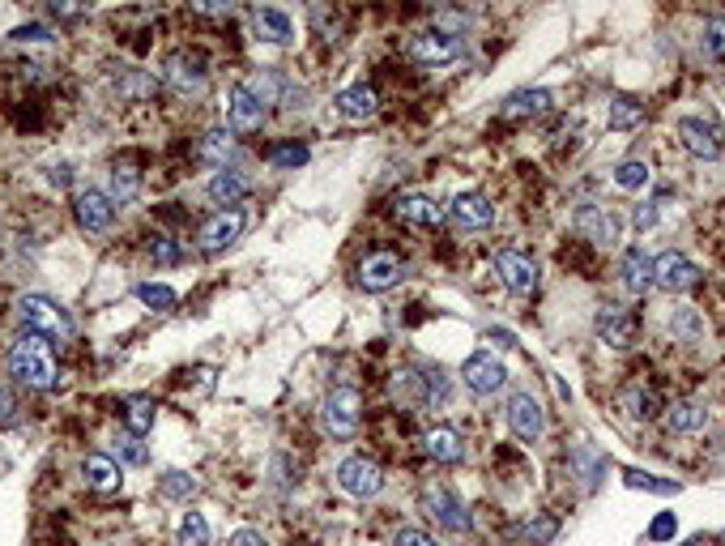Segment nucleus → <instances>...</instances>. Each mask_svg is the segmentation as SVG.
Returning <instances> with one entry per match:
<instances>
[{
    "label": "nucleus",
    "instance_id": "16",
    "mask_svg": "<svg viewBox=\"0 0 725 546\" xmlns=\"http://www.w3.org/2000/svg\"><path fill=\"white\" fill-rule=\"evenodd\" d=\"M423 504H427L431 517L448 529V534H465V529H470V512H465V504L457 500V491L431 487V491L423 495Z\"/></svg>",
    "mask_w": 725,
    "mask_h": 546
},
{
    "label": "nucleus",
    "instance_id": "26",
    "mask_svg": "<svg viewBox=\"0 0 725 546\" xmlns=\"http://www.w3.org/2000/svg\"><path fill=\"white\" fill-rule=\"evenodd\" d=\"M248 192H252V180L235 167H222L214 180H209V197H214L218 205H235L239 197H248Z\"/></svg>",
    "mask_w": 725,
    "mask_h": 546
},
{
    "label": "nucleus",
    "instance_id": "46",
    "mask_svg": "<svg viewBox=\"0 0 725 546\" xmlns=\"http://www.w3.org/2000/svg\"><path fill=\"white\" fill-rule=\"evenodd\" d=\"M674 329L687 333V337H696V333H700V320L691 316V308H679V316H674Z\"/></svg>",
    "mask_w": 725,
    "mask_h": 546
},
{
    "label": "nucleus",
    "instance_id": "7",
    "mask_svg": "<svg viewBox=\"0 0 725 546\" xmlns=\"http://www.w3.org/2000/svg\"><path fill=\"white\" fill-rule=\"evenodd\" d=\"M576 231L598 248H615L623 239V218L615 210H606V205H580L576 210Z\"/></svg>",
    "mask_w": 725,
    "mask_h": 546
},
{
    "label": "nucleus",
    "instance_id": "49",
    "mask_svg": "<svg viewBox=\"0 0 725 546\" xmlns=\"http://www.w3.org/2000/svg\"><path fill=\"white\" fill-rule=\"evenodd\" d=\"M13 410H18V406H13V397H9L5 389H0V427H9V423H13Z\"/></svg>",
    "mask_w": 725,
    "mask_h": 546
},
{
    "label": "nucleus",
    "instance_id": "31",
    "mask_svg": "<svg viewBox=\"0 0 725 546\" xmlns=\"http://www.w3.org/2000/svg\"><path fill=\"white\" fill-rule=\"evenodd\" d=\"M623 483L632 491H649V495H679L683 487L674 483V478H657L649 470H623Z\"/></svg>",
    "mask_w": 725,
    "mask_h": 546
},
{
    "label": "nucleus",
    "instance_id": "17",
    "mask_svg": "<svg viewBox=\"0 0 725 546\" xmlns=\"http://www.w3.org/2000/svg\"><path fill=\"white\" fill-rule=\"evenodd\" d=\"M495 273H499V282H504L512 295H529L538 286V265L529 261V256H521V252H499L495 256Z\"/></svg>",
    "mask_w": 725,
    "mask_h": 546
},
{
    "label": "nucleus",
    "instance_id": "33",
    "mask_svg": "<svg viewBox=\"0 0 725 546\" xmlns=\"http://www.w3.org/2000/svg\"><path fill=\"white\" fill-rule=\"evenodd\" d=\"M623 410L632 414L636 423H649L657 414V401H653V393L644 389V384H627V389H623Z\"/></svg>",
    "mask_w": 725,
    "mask_h": 546
},
{
    "label": "nucleus",
    "instance_id": "28",
    "mask_svg": "<svg viewBox=\"0 0 725 546\" xmlns=\"http://www.w3.org/2000/svg\"><path fill=\"white\" fill-rule=\"evenodd\" d=\"M551 103H555V94L551 90H517V94H508L504 99V116H512V120H521V116H542V111H551Z\"/></svg>",
    "mask_w": 725,
    "mask_h": 546
},
{
    "label": "nucleus",
    "instance_id": "10",
    "mask_svg": "<svg viewBox=\"0 0 725 546\" xmlns=\"http://www.w3.org/2000/svg\"><path fill=\"white\" fill-rule=\"evenodd\" d=\"M679 141H683V150H687V154L704 158V163H717V158H725L721 128H717V124H708V120H696V116L679 120Z\"/></svg>",
    "mask_w": 725,
    "mask_h": 546
},
{
    "label": "nucleus",
    "instance_id": "18",
    "mask_svg": "<svg viewBox=\"0 0 725 546\" xmlns=\"http://www.w3.org/2000/svg\"><path fill=\"white\" fill-rule=\"evenodd\" d=\"M448 214H453L457 227L482 231V227H491V222H495V205L482 197V192H457L453 205H448Z\"/></svg>",
    "mask_w": 725,
    "mask_h": 546
},
{
    "label": "nucleus",
    "instance_id": "6",
    "mask_svg": "<svg viewBox=\"0 0 725 546\" xmlns=\"http://www.w3.org/2000/svg\"><path fill=\"white\" fill-rule=\"evenodd\" d=\"M163 82H167L175 94H197V90H205V82H209V64H205L201 52H175V56H167V64H163Z\"/></svg>",
    "mask_w": 725,
    "mask_h": 546
},
{
    "label": "nucleus",
    "instance_id": "22",
    "mask_svg": "<svg viewBox=\"0 0 725 546\" xmlns=\"http://www.w3.org/2000/svg\"><path fill=\"white\" fill-rule=\"evenodd\" d=\"M337 116L342 120H372L376 116V107H380V99H376V90L372 86H346L342 94H337Z\"/></svg>",
    "mask_w": 725,
    "mask_h": 546
},
{
    "label": "nucleus",
    "instance_id": "42",
    "mask_svg": "<svg viewBox=\"0 0 725 546\" xmlns=\"http://www.w3.org/2000/svg\"><path fill=\"white\" fill-rule=\"evenodd\" d=\"M150 256H154V261H158V265H175V261H180V248H175V239H167V235H158V239H154V244H150Z\"/></svg>",
    "mask_w": 725,
    "mask_h": 546
},
{
    "label": "nucleus",
    "instance_id": "11",
    "mask_svg": "<svg viewBox=\"0 0 725 546\" xmlns=\"http://www.w3.org/2000/svg\"><path fill=\"white\" fill-rule=\"evenodd\" d=\"M73 214H77V227L90 231V235H99V231H107L111 222H116V201H111L107 192H99V188H82L73 197Z\"/></svg>",
    "mask_w": 725,
    "mask_h": 546
},
{
    "label": "nucleus",
    "instance_id": "44",
    "mask_svg": "<svg viewBox=\"0 0 725 546\" xmlns=\"http://www.w3.org/2000/svg\"><path fill=\"white\" fill-rule=\"evenodd\" d=\"M116 453L124 457V465H145V448H141L137 440H120Z\"/></svg>",
    "mask_w": 725,
    "mask_h": 546
},
{
    "label": "nucleus",
    "instance_id": "36",
    "mask_svg": "<svg viewBox=\"0 0 725 546\" xmlns=\"http://www.w3.org/2000/svg\"><path fill=\"white\" fill-rule=\"evenodd\" d=\"M636 124H644V107L636 99H627V94H619V99L610 103V128L623 133V128H636Z\"/></svg>",
    "mask_w": 725,
    "mask_h": 546
},
{
    "label": "nucleus",
    "instance_id": "19",
    "mask_svg": "<svg viewBox=\"0 0 725 546\" xmlns=\"http://www.w3.org/2000/svg\"><path fill=\"white\" fill-rule=\"evenodd\" d=\"M261 120H265V107L252 99L248 86H235L227 94V128L231 133H252V128H261Z\"/></svg>",
    "mask_w": 725,
    "mask_h": 546
},
{
    "label": "nucleus",
    "instance_id": "47",
    "mask_svg": "<svg viewBox=\"0 0 725 546\" xmlns=\"http://www.w3.org/2000/svg\"><path fill=\"white\" fill-rule=\"evenodd\" d=\"M13 39H18V43H35V39H52V30H47V26H18V30H13Z\"/></svg>",
    "mask_w": 725,
    "mask_h": 546
},
{
    "label": "nucleus",
    "instance_id": "14",
    "mask_svg": "<svg viewBox=\"0 0 725 546\" xmlns=\"http://www.w3.org/2000/svg\"><path fill=\"white\" fill-rule=\"evenodd\" d=\"M598 337L606 346H615V350H627L636 342V333H640V325H636V316L627 312V308H619V303H606V308H598Z\"/></svg>",
    "mask_w": 725,
    "mask_h": 546
},
{
    "label": "nucleus",
    "instance_id": "1",
    "mask_svg": "<svg viewBox=\"0 0 725 546\" xmlns=\"http://www.w3.org/2000/svg\"><path fill=\"white\" fill-rule=\"evenodd\" d=\"M9 372L18 376L26 389H52V384H56L52 346H47L39 333L18 337V342H13V350H9Z\"/></svg>",
    "mask_w": 725,
    "mask_h": 546
},
{
    "label": "nucleus",
    "instance_id": "29",
    "mask_svg": "<svg viewBox=\"0 0 725 546\" xmlns=\"http://www.w3.org/2000/svg\"><path fill=\"white\" fill-rule=\"evenodd\" d=\"M666 423H670V431H683V436H687V431H700L708 423V410H704V401L683 397V401H674V406H670Z\"/></svg>",
    "mask_w": 725,
    "mask_h": 546
},
{
    "label": "nucleus",
    "instance_id": "8",
    "mask_svg": "<svg viewBox=\"0 0 725 546\" xmlns=\"http://www.w3.org/2000/svg\"><path fill=\"white\" fill-rule=\"evenodd\" d=\"M696 282H700V269H696V261H687L683 252H662V256L653 261V286H657V291L683 295V291H691Z\"/></svg>",
    "mask_w": 725,
    "mask_h": 546
},
{
    "label": "nucleus",
    "instance_id": "24",
    "mask_svg": "<svg viewBox=\"0 0 725 546\" xmlns=\"http://www.w3.org/2000/svg\"><path fill=\"white\" fill-rule=\"evenodd\" d=\"M619 273H623V291H627V295L653 291V261H649V256H644L640 248H627V252H623Z\"/></svg>",
    "mask_w": 725,
    "mask_h": 546
},
{
    "label": "nucleus",
    "instance_id": "4",
    "mask_svg": "<svg viewBox=\"0 0 725 546\" xmlns=\"http://www.w3.org/2000/svg\"><path fill=\"white\" fill-rule=\"evenodd\" d=\"M337 487H342L350 500H376L384 491V470L372 457H346L337 465Z\"/></svg>",
    "mask_w": 725,
    "mask_h": 546
},
{
    "label": "nucleus",
    "instance_id": "25",
    "mask_svg": "<svg viewBox=\"0 0 725 546\" xmlns=\"http://www.w3.org/2000/svg\"><path fill=\"white\" fill-rule=\"evenodd\" d=\"M82 478H86V487L90 491H116L120 487V465L111 461V457H103V453H90L86 461H82Z\"/></svg>",
    "mask_w": 725,
    "mask_h": 546
},
{
    "label": "nucleus",
    "instance_id": "23",
    "mask_svg": "<svg viewBox=\"0 0 725 546\" xmlns=\"http://www.w3.org/2000/svg\"><path fill=\"white\" fill-rule=\"evenodd\" d=\"M423 448H427V457L440 461V465H461L465 461V440L457 436L453 427H431Z\"/></svg>",
    "mask_w": 725,
    "mask_h": 546
},
{
    "label": "nucleus",
    "instance_id": "3",
    "mask_svg": "<svg viewBox=\"0 0 725 546\" xmlns=\"http://www.w3.org/2000/svg\"><path fill=\"white\" fill-rule=\"evenodd\" d=\"M359 414H363V401L354 389H333L320 406V427L329 431L333 440H350L359 431Z\"/></svg>",
    "mask_w": 725,
    "mask_h": 546
},
{
    "label": "nucleus",
    "instance_id": "48",
    "mask_svg": "<svg viewBox=\"0 0 725 546\" xmlns=\"http://www.w3.org/2000/svg\"><path fill=\"white\" fill-rule=\"evenodd\" d=\"M227 546H269L261 534H256V529H239V534H231V542Z\"/></svg>",
    "mask_w": 725,
    "mask_h": 546
},
{
    "label": "nucleus",
    "instance_id": "20",
    "mask_svg": "<svg viewBox=\"0 0 725 546\" xmlns=\"http://www.w3.org/2000/svg\"><path fill=\"white\" fill-rule=\"evenodd\" d=\"M397 218L410 222V227H440L444 210L431 192H406V197H397Z\"/></svg>",
    "mask_w": 725,
    "mask_h": 546
},
{
    "label": "nucleus",
    "instance_id": "38",
    "mask_svg": "<svg viewBox=\"0 0 725 546\" xmlns=\"http://www.w3.org/2000/svg\"><path fill=\"white\" fill-rule=\"evenodd\" d=\"M615 184L623 192H640L644 184H649V163H640V158H627V163L615 167Z\"/></svg>",
    "mask_w": 725,
    "mask_h": 546
},
{
    "label": "nucleus",
    "instance_id": "15",
    "mask_svg": "<svg viewBox=\"0 0 725 546\" xmlns=\"http://www.w3.org/2000/svg\"><path fill=\"white\" fill-rule=\"evenodd\" d=\"M401 278H406V265H401V256H393V252H376L359 265V286L363 291H376V295L393 291Z\"/></svg>",
    "mask_w": 725,
    "mask_h": 546
},
{
    "label": "nucleus",
    "instance_id": "45",
    "mask_svg": "<svg viewBox=\"0 0 725 546\" xmlns=\"http://www.w3.org/2000/svg\"><path fill=\"white\" fill-rule=\"evenodd\" d=\"M674 529H679V521H674L670 512H662V517L649 525V534H653V538H674Z\"/></svg>",
    "mask_w": 725,
    "mask_h": 546
},
{
    "label": "nucleus",
    "instance_id": "34",
    "mask_svg": "<svg viewBox=\"0 0 725 546\" xmlns=\"http://www.w3.org/2000/svg\"><path fill=\"white\" fill-rule=\"evenodd\" d=\"M175 546H209V521L201 512H184L180 529H175Z\"/></svg>",
    "mask_w": 725,
    "mask_h": 546
},
{
    "label": "nucleus",
    "instance_id": "30",
    "mask_svg": "<svg viewBox=\"0 0 725 546\" xmlns=\"http://www.w3.org/2000/svg\"><path fill=\"white\" fill-rule=\"evenodd\" d=\"M137 192H141V171L137 167H128V163L111 167V192H107L111 201L128 205V201H137Z\"/></svg>",
    "mask_w": 725,
    "mask_h": 546
},
{
    "label": "nucleus",
    "instance_id": "39",
    "mask_svg": "<svg viewBox=\"0 0 725 546\" xmlns=\"http://www.w3.org/2000/svg\"><path fill=\"white\" fill-rule=\"evenodd\" d=\"M555 534H559V517H551V512H542V517H534V521L525 525L529 546H551Z\"/></svg>",
    "mask_w": 725,
    "mask_h": 546
},
{
    "label": "nucleus",
    "instance_id": "51",
    "mask_svg": "<svg viewBox=\"0 0 725 546\" xmlns=\"http://www.w3.org/2000/svg\"><path fill=\"white\" fill-rule=\"evenodd\" d=\"M52 184H69V167H52Z\"/></svg>",
    "mask_w": 725,
    "mask_h": 546
},
{
    "label": "nucleus",
    "instance_id": "27",
    "mask_svg": "<svg viewBox=\"0 0 725 546\" xmlns=\"http://www.w3.org/2000/svg\"><path fill=\"white\" fill-rule=\"evenodd\" d=\"M235 154V137H231V128H209V133L201 137V146H197V158L205 167H227V158Z\"/></svg>",
    "mask_w": 725,
    "mask_h": 546
},
{
    "label": "nucleus",
    "instance_id": "37",
    "mask_svg": "<svg viewBox=\"0 0 725 546\" xmlns=\"http://www.w3.org/2000/svg\"><path fill=\"white\" fill-rule=\"evenodd\" d=\"M137 299L150 312H171L175 308V291H171V286H163V282H141L137 286Z\"/></svg>",
    "mask_w": 725,
    "mask_h": 546
},
{
    "label": "nucleus",
    "instance_id": "13",
    "mask_svg": "<svg viewBox=\"0 0 725 546\" xmlns=\"http://www.w3.org/2000/svg\"><path fill=\"white\" fill-rule=\"evenodd\" d=\"M461 376H465V384H470L478 397H491V393H499L508 384V367L499 363L495 355H487V350H478V355L465 359Z\"/></svg>",
    "mask_w": 725,
    "mask_h": 546
},
{
    "label": "nucleus",
    "instance_id": "40",
    "mask_svg": "<svg viewBox=\"0 0 725 546\" xmlns=\"http://www.w3.org/2000/svg\"><path fill=\"white\" fill-rule=\"evenodd\" d=\"M158 487H163L167 500H184V495L197 491V478H188L184 470H167L163 478H158Z\"/></svg>",
    "mask_w": 725,
    "mask_h": 546
},
{
    "label": "nucleus",
    "instance_id": "12",
    "mask_svg": "<svg viewBox=\"0 0 725 546\" xmlns=\"http://www.w3.org/2000/svg\"><path fill=\"white\" fill-rule=\"evenodd\" d=\"M508 427H512V436L525 440V444H534L546 431V414H542L534 393H512L508 397Z\"/></svg>",
    "mask_w": 725,
    "mask_h": 546
},
{
    "label": "nucleus",
    "instance_id": "41",
    "mask_svg": "<svg viewBox=\"0 0 725 546\" xmlns=\"http://www.w3.org/2000/svg\"><path fill=\"white\" fill-rule=\"evenodd\" d=\"M269 163L273 167H303V163H308V150H303V146H278L269 154Z\"/></svg>",
    "mask_w": 725,
    "mask_h": 546
},
{
    "label": "nucleus",
    "instance_id": "50",
    "mask_svg": "<svg viewBox=\"0 0 725 546\" xmlns=\"http://www.w3.org/2000/svg\"><path fill=\"white\" fill-rule=\"evenodd\" d=\"M653 222H657V210H653V205H640V214H636V227H640V231H649Z\"/></svg>",
    "mask_w": 725,
    "mask_h": 546
},
{
    "label": "nucleus",
    "instance_id": "2",
    "mask_svg": "<svg viewBox=\"0 0 725 546\" xmlns=\"http://www.w3.org/2000/svg\"><path fill=\"white\" fill-rule=\"evenodd\" d=\"M18 316H22V325L30 333L52 337V342H69V337H73L69 312H64L56 299H47V295H22L18 299Z\"/></svg>",
    "mask_w": 725,
    "mask_h": 546
},
{
    "label": "nucleus",
    "instance_id": "21",
    "mask_svg": "<svg viewBox=\"0 0 725 546\" xmlns=\"http://www.w3.org/2000/svg\"><path fill=\"white\" fill-rule=\"evenodd\" d=\"M252 30H256V39L273 43V47H286L295 39V22L282 9H252Z\"/></svg>",
    "mask_w": 725,
    "mask_h": 546
},
{
    "label": "nucleus",
    "instance_id": "5",
    "mask_svg": "<svg viewBox=\"0 0 725 546\" xmlns=\"http://www.w3.org/2000/svg\"><path fill=\"white\" fill-rule=\"evenodd\" d=\"M461 52H465L461 35H453V30H444V26H427L410 39V56L418 64H453Z\"/></svg>",
    "mask_w": 725,
    "mask_h": 546
},
{
    "label": "nucleus",
    "instance_id": "43",
    "mask_svg": "<svg viewBox=\"0 0 725 546\" xmlns=\"http://www.w3.org/2000/svg\"><path fill=\"white\" fill-rule=\"evenodd\" d=\"M393 546H440V542H435L431 534H423V529H397Z\"/></svg>",
    "mask_w": 725,
    "mask_h": 546
},
{
    "label": "nucleus",
    "instance_id": "9",
    "mask_svg": "<svg viewBox=\"0 0 725 546\" xmlns=\"http://www.w3.org/2000/svg\"><path fill=\"white\" fill-rule=\"evenodd\" d=\"M244 235V210H218V214H209L201 222V231H197V248L201 252H227L235 239Z\"/></svg>",
    "mask_w": 725,
    "mask_h": 546
},
{
    "label": "nucleus",
    "instance_id": "35",
    "mask_svg": "<svg viewBox=\"0 0 725 546\" xmlns=\"http://www.w3.org/2000/svg\"><path fill=\"white\" fill-rule=\"evenodd\" d=\"M700 52L704 60H725V18H708L700 26Z\"/></svg>",
    "mask_w": 725,
    "mask_h": 546
},
{
    "label": "nucleus",
    "instance_id": "32",
    "mask_svg": "<svg viewBox=\"0 0 725 546\" xmlns=\"http://www.w3.org/2000/svg\"><path fill=\"white\" fill-rule=\"evenodd\" d=\"M124 427L133 431V436H145V431L154 427V401L150 397H128L124 401Z\"/></svg>",
    "mask_w": 725,
    "mask_h": 546
}]
</instances>
